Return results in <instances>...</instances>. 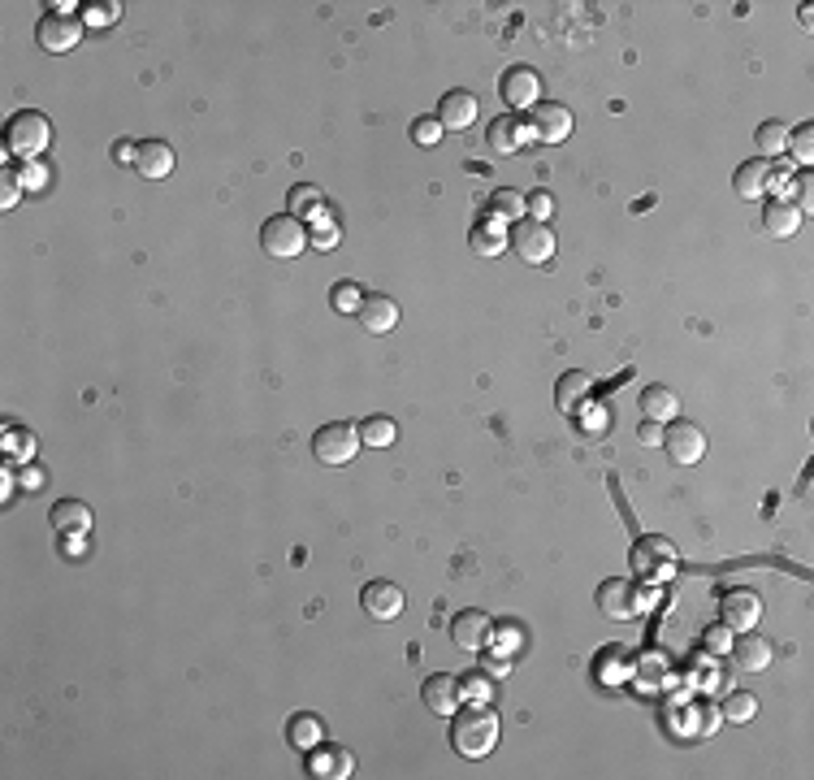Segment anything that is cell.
I'll return each mask as SVG.
<instances>
[{"instance_id": "ee69618b", "label": "cell", "mask_w": 814, "mask_h": 780, "mask_svg": "<svg viewBox=\"0 0 814 780\" xmlns=\"http://www.w3.org/2000/svg\"><path fill=\"white\" fill-rule=\"evenodd\" d=\"M117 9H122L117 0H109V5H91V9H87V26H104V22H113V18H117Z\"/></svg>"}, {"instance_id": "1f68e13d", "label": "cell", "mask_w": 814, "mask_h": 780, "mask_svg": "<svg viewBox=\"0 0 814 780\" xmlns=\"http://www.w3.org/2000/svg\"><path fill=\"white\" fill-rule=\"evenodd\" d=\"M299 213L308 221H317V217L330 213V208H325V200L312 187H291V217H299Z\"/></svg>"}, {"instance_id": "60d3db41", "label": "cell", "mask_w": 814, "mask_h": 780, "mask_svg": "<svg viewBox=\"0 0 814 780\" xmlns=\"http://www.w3.org/2000/svg\"><path fill=\"white\" fill-rule=\"evenodd\" d=\"M524 213H529L533 221H542V217L555 213V200H550V191H546V187H537V191L524 195Z\"/></svg>"}, {"instance_id": "e575fe53", "label": "cell", "mask_w": 814, "mask_h": 780, "mask_svg": "<svg viewBox=\"0 0 814 780\" xmlns=\"http://www.w3.org/2000/svg\"><path fill=\"white\" fill-rule=\"evenodd\" d=\"M412 139H416V148H438V143H442V122H438V117H416V122H412Z\"/></svg>"}, {"instance_id": "9c48e42d", "label": "cell", "mask_w": 814, "mask_h": 780, "mask_svg": "<svg viewBox=\"0 0 814 780\" xmlns=\"http://www.w3.org/2000/svg\"><path fill=\"white\" fill-rule=\"evenodd\" d=\"M498 96H503L507 109H537L542 104V78H537L533 65H511L498 78Z\"/></svg>"}, {"instance_id": "836d02e7", "label": "cell", "mask_w": 814, "mask_h": 780, "mask_svg": "<svg viewBox=\"0 0 814 780\" xmlns=\"http://www.w3.org/2000/svg\"><path fill=\"white\" fill-rule=\"evenodd\" d=\"M754 715H758V698H754V694H728V702H724V720L745 724V720H754Z\"/></svg>"}, {"instance_id": "d4e9b609", "label": "cell", "mask_w": 814, "mask_h": 780, "mask_svg": "<svg viewBox=\"0 0 814 780\" xmlns=\"http://www.w3.org/2000/svg\"><path fill=\"white\" fill-rule=\"evenodd\" d=\"M468 243H472V252H477V256H503V252H507V226L485 213L477 226H472Z\"/></svg>"}, {"instance_id": "7bdbcfd3", "label": "cell", "mask_w": 814, "mask_h": 780, "mask_svg": "<svg viewBox=\"0 0 814 780\" xmlns=\"http://www.w3.org/2000/svg\"><path fill=\"white\" fill-rule=\"evenodd\" d=\"M459 685H464V694L468 698H490V676H485V672H477V668H472L468 676H464V681H459Z\"/></svg>"}, {"instance_id": "52a82bcc", "label": "cell", "mask_w": 814, "mask_h": 780, "mask_svg": "<svg viewBox=\"0 0 814 780\" xmlns=\"http://www.w3.org/2000/svg\"><path fill=\"white\" fill-rule=\"evenodd\" d=\"M524 130H529V139H537V143H563L572 135V109L568 104H555V100H542L537 109H529V117H524Z\"/></svg>"}, {"instance_id": "cb8c5ba5", "label": "cell", "mask_w": 814, "mask_h": 780, "mask_svg": "<svg viewBox=\"0 0 814 780\" xmlns=\"http://www.w3.org/2000/svg\"><path fill=\"white\" fill-rule=\"evenodd\" d=\"M767 182H771V161L754 156V161H745V165L737 169L732 187H737L741 200H763V195H767Z\"/></svg>"}, {"instance_id": "7c38bea8", "label": "cell", "mask_w": 814, "mask_h": 780, "mask_svg": "<svg viewBox=\"0 0 814 780\" xmlns=\"http://www.w3.org/2000/svg\"><path fill=\"white\" fill-rule=\"evenodd\" d=\"M490 629H494L490 616L477 607H468L451 620V642L464 650V655H481V650H490Z\"/></svg>"}, {"instance_id": "7a4b0ae2", "label": "cell", "mask_w": 814, "mask_h": 780, "mask_svg": "<svg viewBox=\"0 0 814 780\" xmlns=\"http://www.w3.org/2000/svg\"><path fill=\"white\" fill-rule=\"evenodd\" d=\"M48 143H52V122H48L44 113L22 109V113H13L9 122H5V152L18 156L22 165H26V161H39Z\"/></svg>"}, {"instance_id": "8d00e7d4", "label": "cell", "mask_w": 814, "mask_h": 780, "mask_svg": "<svg viewBox=\"0 0 814 780\" xmlns=\"http://www.w3.org/2000/svg\"><path fill=\"white\" fill-rule=\"evenodd\" d=\"M490 646L503 659L511 655V650H520V624H498V629H490Z\"/></svg>"}, {"instance_id": "f6af8a7d", "label": "cell", "mask_w": 814, "mask_h": 780, "mask_svg": "<svg viewBox=\"0 0 814 780\" xmlns=\"http://www.w3.org/2000/svg\"><path fill=\"white\" fill-rule=\"evenodd\" d=\"M728 646H732V637H728V624H715V629H706V650H719V655H724Z\"/></svg>"}, {"instance_id": "83f0119b", "label": "cell", "mask_w": 814, "mask_h": 780, "mask_svg": "<svg viewBox=\"0 0 814 780\" xmlns=\"http://www.w3.org/2000/svg\"><path fill=\"white\" fill-rule=\"evenodd\" d=\"M308 772H312V776H338V780H347L351 772H356V759H351L347 750H338V746H317V750H312V759H308Z\"/></svg>"}, {"instance_id": "5bb4252c", "label": "cell", "mask_w": 814, "mask_h": 780, "mask_svg": "<svg viewBox=\"0 0 814 780\" xmlns=\"http://www.w3.org/2000/svg\"><path fill=\"white\" fill-rule=\"evenodd\" d=\"M420 702H425L433 715H455L459 702H464V685H459V676H451V672H433V676H425V685H420Z\"/></svg>"}, {"instance_id": "7402d4cb", "label": "cell", "mask_w": 814, "mask_h": 780, "mask_svg": "<svg viewBox=\"0 0 814 780\" xmlns=\"http://www.w3.org/2000/svg\"><path fill=\"white\" fill-rule=\"evenodd\" d=\"M802 208H797L793 200H767L763 208V234H771V239H793L797 230H802Z\"/></svg>"}, {"instance_id": "ab89813d", "label": "cell", "mask_w": 814, "mask_h": 780, "mask_svg": "<svg viewBox=\"0 0 814 780\" xmlns=\"http://www.w3.org/2000/svg\"><path fill=\"white\" fill-rule=\"evenodd\" d=\"M22 200V178H18V169H0V208H13Z\"/></svg>"}, {"instance_id": "484cf974", "label": "cell", "mask_w": 814, "mask_h": 780, "mask_svg": "<svg viewBox=\"0 0 814 780\" xmlns=\"http://www.w3.org/2000/svg\"><path fill=\"white\" fill-rule=\"evenodd\" d=\"M641 416H646V421H676V416H680V399H676V390H667V386H659V382H654V386H646V390H641Z\"/></svg>"}, {"instance_id": "b9f144b4", "label": "cell", "mask_w": 814, "mask_h": 780, "mask_svg": "<svg viewBox=\"0 0 814 780\" xmlns=\"http://www.w3.org/2000/svg\"><path fill=\"white\" fill-rule=\"evenodd\" d=\"M18 178H22V191H44L48 187V165L44 161H26L18 169Z\"/></svg>"}, {"instance_id": "3957f363", "label": "cell", "mask_w": 814, "mask_h": 780, "mask_svg": "<svg viewBox=\"0 0 814 780\" xmlns=\"http://www.w3.org/2000/svg\"><path fill=\"white\" fill-rule=\"evenodd\" d=\"M628 564H633L637 577L663 581V577H672V572H676L680 551H676L672 538H663V533H646V538L633 542V551H628Z\"/></svg>"}, {"instance_id": "7dc6e473", "label": "cell", "mask_w": 814, "mask_h": 780, "mask_svg": "<svg viewBox=\"0 0 814 780\" xmlns=\"http://www.w3.org/2000/svg\"><path fill=\"white\" fill-rule=\"evenodd\" d=\"M641 442H650V447H654V442H663V429H659V421H646V425H641V434H637Z\"/></svg>"}, {"instance_id": "4dcf8cb0", "label": "cell", "mask_w": 814, "mask_h": 780, "mask_svg": "<svg viewBox=\"0 0 814 780\" xmlns=\"http://www.w3.org/2000/svg\"><path fill=\"white\" fill-rule=\"evenodd\" d=\"M360 442L364 447H390V442L399 438V425L390 421V416H369V421H360Z\"/></svg>"}, {"instance_id": "603a6c76", "label": "cell", "mask_w": 814, "mask_h": 780, "mask_svg": "<svg viewBox=\"0 0 814 780\" xmlns=\"http://www.w3.org/2000/svg\"><path fill=\"white\" fill-rule=\"evenodd\" d=\"M360 325L369 334H390L399 325V304L390 295H364V304H360Z\"/></svg>"}, {"instance_id": "8fae6325", "label": "cell", "mask_w": 814, "mask_h": 780, "mask_svg": "<svg viewBox=\"0 0 814 780\" xmlns=\"http://www.w3.org/2000/svg\"><path fill=\"white\" fill-rule=\"evenodd\" d=\"M663 451L672 464H698L706 455V434L693 421H676L663 429Z\"/></svg>"}, {"instance_id": "e0dca14e", "label": "cell", "mask_w": 814, "mask_h": 780, "mask_svg": "<svg viewBox=\"0 0 814 780\" xmlns=\"http://www.w3.org/2000/svg\"><path fill=\"white\" fill-rule=\"evenodd\" d=\"M52 529L61 533V538H87L91 525H96V516H91V507L83 499H61L52 503Z\"/></svg>"}, {"instance_id": "44dd1931", "label": "cell", "mask_w": 814, "mask_h": 780, "mask_svg": "<svg viewBox=\"0 0 814 780\" xmlns=\"http://www.w3.org/2000/svg\"><path fill=\"white\" fill-rule=\"evenodd\" d=\"M135 169L148 182H161L174 174V148H169L165 139H143L139 143V156H135Z\"/></svg>"}, {"instance_id": "ffe728a7", "label": "cell", "mask_w": 814, "mask_h": 780, "mask_svg": "<svg viewBox=\"0 0 814 780\" xmlns=\"http://www.w3.org/2000/svg\"><path fill=\"white\" fill-rule=\"evenodd\" d=\"M589 395H594V377L581 373V369H568L555 382V403H559V412H568V416H581Z\"/></svg>"}, {"instance_id": "ba28073f", "label": "cell", "mask_w": 814, "mask_h": 780, "mask_svg": "<svg viewBox=\"0 0 814 780\" xmlns=\"http://www.w3.org/2000/svg\"><path fill=\"white\" fill-rule=\"evenodd\" d=\"M35 39L44 52H70L83 44V22L74 18V13H61V9H48L44 18H39L35 26Z\"/></svg>"}, {"instance_id": "d6986e66", "label": "cell", "mask_w": 814, "mask_h": 780, "mask_svg": "<svg viewBox=\"0 0 814 780\" xmlns=\"http://www.w3.org/2000/svg\"><path fill=\"white\" fill-rule=\"evenodd\" d=\"M728 655H732V663H737L741 672H767L771 668V642L763 633H741L737 642L728 646Z\"/></svg>"}, {"instance_id": "30bf717a", "label": "cell", "mask_w": 814, "mask_h": 780, "mask_svg": "<svg viewBox=\"0 0 814 780\" xmlns=\"http://www.w3.org/2000/svg\"><path fill=\"white\" fill-rule=\"evenodd\" d=\"M641 607H646V603H641V590H637L633 581L611 577V581L598 585V611L607 620H633Z\"/></svg>"}, {"instance_id": "d6a6232c", "label": "cell", "mask_w": 814, "mask_h": 780, "mask_svg": "<svg viewBox=\"0 0 814 780\" xmlns=\"http://www.w3.org/2000/svg\"><path fill=\"white\" fill-rule=\"evenodd\" d=\"M784 156H793L797 165H810L814 161V126L806 122V126H797L793 135H789V152Z\"/></svg>"}, {"instance_id": "5b68a950", "label": "cell", "mask_w": 814, "mask_h": 780, "mask_svg": "<svg viewBox=\"0 0 814 780\" xmlns=\"http://www.w3.org/2000/svg\"><path fill=\"white\" fill-rule=\"evenodd\" d=\"M507 243L524 265H550V260H555V234H550L546 221L520 217L516 226H507Z\"/></svg>"}, {"instance_id": "9a60e30c", "label": "cell", "mask_w": 814, "mask_h": 780, "mask_svg": "<svg viewBox=\"0 0 814 780\" xmlns=\"http://www.w3.org/2000/svg\"><path fill=\"white\" fill-rule=\"evenodd\" d=\"M360 607L369 611L373 620H399L403 607H407V594L399 590L395 581H369L360 590Z\"/></svg>"}, {"instance_id": "74e56055", "label": "cell", "mask_w": 814, "mask_h": 780, "mask_svg": "<svg viewBox=\"0 0 814 780\" xmlns=\"http://www.w3.org/2000/svg\"><path fill=\"white\" fill-rule=\"evenodd\" d=\"M308 239H312V247H338V239H343V234H338V226H334V217H330V213H325V217H317V221H312Z\"/></svg>"}, {"instance_id": "f1b7e54d", "label": "cell", "mask_w": 814, "mask_h": 780, "mask_svg": "<svg viewBox=\"0 0 814 780\" xmlns=\"http://www.w3.org/2000/svg\"><path fill=\"white\" fill-rule=\"evenodd\" d=\"M321 737H325V724L317 715H291V724H286V741H291L299 754H312L321 746Z\"/></svg>"}, {"instance_id": "277c9868", "label": "cell", "mask_w": 814, "mask_h": 780, "mask_svg": "<svg viewBox=\"0 0 814 780\" xmlns=\"http://www.w3.org/2000/svg\"><path fill=\"white\" fill-rule=\"evenodd\" d=\"M360 429L356 425H347V421H330V425H321L317 434H312V455H317L321 464H330V468H343L351 464L360 455Z\"/></svg>"}, {"instance_id": "d590c367", "label": "cell", "mask_w": 814, "mask_h": 780, "mask_svg": "<svg viewBox=\"0 0 814 780\" xmlns=\"http://www.w3.org/2000/svg\"><path fill=\"white\" fill-rule=\"evenodd\" d=\"M330 304H334L338 312H360L364 291H360L356 282H338V286H334V295H330Z\"/></svg>"}, {"instance_id": "f546056e", "label": "cell", "mask_w": 814, "mask_h": 780, "mask_svg": "<svg viewBox=\"0 0 814 780\" xmlns=\"http://www.w3.org/2000/svg\"><path fill=\"white\" fill-rule=\"evenodd\" d=\"M485 213H490L494 221H503V226H516L520 217H529V213H524V195L511 191V187H498L490 195V204H485Z\"/></svg>"}, {"instance_id": "4fadbf2b", "label": "cell", "mask_w": 814, "mask_h": 780, "mask_svg": "<svg viewBox=\"0 0 814 780\" xmlns=\"http://www.w3.org/2000/svg\"><path fill=\"white\" fill-rule=\"evenodd\" d=\"M758 616H763V598H758L754 590H728L724 598H719V620L728 624V629L737 633H750Z\"/></svg>"}, {"instance_id": "8992f818", "label": "cell", "mask_w": 814, "mask_h": 780, "mask_svg": "<svg viewBox=\"0 0 814 780\" xmlns=\"http://www.w3.org/2000/svg\"><path fill=\"white\" fill-rule=\"evenodd\" d=\"M308 226L299 217L291 213H278V217H269L265 226H260V247H265L269 256H278V260H291V256H304V247H308Z\"/></svg>"}, {"instance_id": "bcb514c9", "label": "cell", "mask_w": 814, "mask_h": 780, "mask_svg": "<svg viewBox=\"0 0 814 780\" xmlns=\"http://www.w3.org/2000/svg\"><path fill=\"white\" fill-rule=\"evenodd\" d=\"M135 156H139V143L122 139V143H117V152H113V161H117V165H130V161H135Z\"/></svg>"}, {"instance_id": "f35d334b", "label": "cell", "mask_w": 814, "mask_h": 780, "mask_svg": "<svg viewBox=\"0 0 814 780\" xmlns=\"http://www.w3.org/2000/svg\"><path fill=\"white\" fill-rule=\"evenodd\" d=\"M784 200H793L802 213H810V204H814V178L810 174H793V182H789V195Z\"/></svg>"}, {"instance_id": "2e32d148", "label": "cell", "mask_w": 814, "mask_h": 780, "mask_svg": "<svg viewBox=\"0 0 814 780\" xmlns=\"http://www.w3.org/2000/svg\"><path fill=\"white\" fill-rule=\"evenodd\" d=\"M477 113H481V100L472 96V91L464 87H455V91H442V100H438V122L442 130H468L472 122H477Z\"/></svg>"}, {"instance_id": "ac0fdd59", "label": "cell", "mask_w": 814, "mask_h": 780, "mask_svg": "<svg viewBox=\"0 0 814 780\" xmlns=\"http://www.w3.org/2000/svg\"><path fill=\"white\" fill-rule=\"evenodd\" d=\"M524 139H529V130H524V122L516 113H503L485 126V143L494 148V156H516L524 148Z\"/></svg>"}, {"instance_id": "4316f807", "label": "cell", "mask_w": 814, "mask_h": 780, "mask_svg": "<svg viewBox=\"0 0 814 780\" xmlns=\"http://www.w3.org/2000/svg\"><path fill=\"white\" fill-rule=\"evenodd\" d=\"M789 135H793L789 122H776V117H767V122L754 130V148H758V156H763V161H780V156L789 152Z\"/></svg>"}, {"instance_id": "6da1fadb", "label": "cell", "mask_w": 814, "mask_h": 780, "mask_svg": "<svg viewBox=\"0 0 814 780\" xmlns=\"http://www.w3.org/2000/svg\"><path fill=\"white\" fill-rule=\"evenodd\" d=\"M451 746L464 754V759H485L498 746V715L485 707H459L451 715Z\"/></svg>"}]
</instances>
